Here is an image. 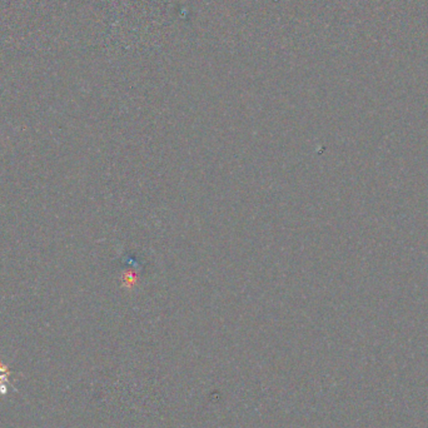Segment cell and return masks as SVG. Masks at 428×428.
<instances>
[{
    "mask_svg": "<svg viewBox=\"0 0 428 428\" xmlns=\"http://www.w3.org/2000/svg\"><path fill=\"white\" fill-rule=\"evenodd\" d=\"M122 283L124 287H134L136 284V274L134 272H126L123 273L122 277Z\"/></svg>",
    "mask_w": 428,
    "mask_h": 428,
    "instance_id": "obj_1",
    "label": "cell"
}]
</instances>
